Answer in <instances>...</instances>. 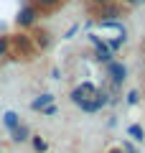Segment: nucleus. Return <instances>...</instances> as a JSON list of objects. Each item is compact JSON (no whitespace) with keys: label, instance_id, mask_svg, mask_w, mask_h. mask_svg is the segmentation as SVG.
<instances>
[{"label":"nucleus","instance_id":"f257e3e1","mask_svg":"<svg viewBox=\"0 0 145 153\" xmlns=\"http://www.w3.org/2000/svg\"><path fill=\"white\" fill-rule=\"evenodd\" d=\"M36 21H38V8H36V5H23L21 10H18V16H16V23H18L21 28L33 26Z\"/></svg>","mask_w":145,"mask_h":153},{"label":"nucleus","instance_id":"f03ea898","mask_svg":"<svg viewBox=\"0 0 145 153\" xmlns=\"http://www.w3.org/2000/svg\"><path fill=\"white\" fill-rule=\"evenodd\" d=\"M107 76L115 82V87H120V84L125 82V76H127V66H125L122 61H109L107 64Z\"/></svg>","mask_w":145,"mask_h":153},{"label":"nucleus","instance_id":"7ed1b4c3","mask_svg":"<svg viewBox=\"0 0 145 153\" xmlns=\"http://www.w3.org/2000/svg\"><path fill=\"white\" fill-rule=\"evenodd\" d=\"M94 92H97V87L92 82H84V84H79V87L74 89V92H71V102L76 105V107H79L81 102H84V100H89V97H94Z\"/></svg>","mask_w":145,"mask_h":153},{"label":"nucleus","instance_id":"20e7f679","mask_svg":"<svg viewBox=\"0 0 145 153\" xmlns=\"http://www.w3.org/2000/svg\"><path fill=\"white\" fill-rule=\"evenodd\" d=\"M89 38H92V44L97 46V59H99V61H104V64H109V61H112V49H109V46L104 44V41H99V38H97L94 33H92Z\"/></svg>","mask_w":145,"mask_h":153},{"label":"nucleus","instance_id":"39448f33","mask_svg":"<svg viewBox=\"0 0 145 153\" xmlns=\"http://www.w3.org/2000/svg\"><path fill=\"white\" fill-rule=\"evenodd\" d=\"M54 94H48V92H43L41 94V97H36V100H33V102H31V110H36V112H38V110H43V107H48V105H54Z\"/></svg>","mask_w":145,"mask_h":153},{"label":"nucleus","instance_id":"423d86ee","mask_svg":"<svg viewBox=\"0 0 145 153\" xmlns=\"http://www.w3.org/2000/svg\"><path fill=\"white\" fill-rule=\"evenodd\" d=\"M3 125H5L8 130H16V128L21 125V115H18L16 110H8V112L3 115Z\"/></svg>","mask_w":145,"mask_h":153},{"label":"nucleus","instance_id":"0eeeda50","mask_svg":"<svg viewBox=\"0 0 145 153\" xmlns=\"http://www.w3.org/2000/svg\"><path fill=\"white\" fill-rule=\"evenodd\" d=\"M10 138H13V143H26L31 138V130H28V125H18L16 130H10Z\"/></svg>","mask_w":145,"mask_h":153},{"label":"nucleus","instance_id":"6e6552de","mask_svg":"<svg viewBox=\"0 0 145 153\" xmlns=\"http://www.w3.org/2000/svg\"><path fill=\"white\" fill-rule=\"evenodd\" d=\"M127 135L132 138V140L143 143V140H145V128H143V125H138V123H132V125L127 128Z\"/></svg>","mask_w":145,"mask_h":153},{"label":"nucleus","instance_id":"1a4fd4ad","mask_svg":"<svg viewBox=\"0 0 145 153\" xmlns=\"http://www.w3.org/2000/svg\"><path fill=\"white\" fill-rule=\"evenodd\" d=\"M115 16H120V8H115L112 3H109V5H102V18L104 21H112Z\"/></svg>","mask_w":145,"mask_h":153},{"label":"nucleus","instance_id":"9d476101","mask_svg":"<svg viewBox=\"0 0 145 153\" xmlns=\"http://www.w3.org/2000/svg\"><path fill=\"white\" fill-rule=\"evenodd\" d=\"M33 151H36V153H43V151H46V148H48V143L46 140H43V138L41 135H33Z\"/></svg>","mask_w":145,"mask_h":153},{"label":"nucleus","instance_id":"9b49d317","mask_svg":"<svg viewBox=\"0 0 145 153\" xmlns=\"http://www.w3.org/2000/svg\"><path fill=\"white\" fill-rule=\"evenodd\" d=\"M138 102H140V92H138V89L127 92V105H138Z\"/></svg>","mask_w":145,"mask_h":153},{"label":"nucleus","instance_id":"f8f14e48","mask_svg":"<svg viewBox=\"0 0 145 153\" xmlns=\"http://www.w3.org/2000/svg\"><path fill=\"white\" fill-rule=\"evenodd\" d=\"M36 46L46 49V46H48V33H38V38H36Z\"/></svg>","mask_w":145,"mask_h":153},{"label":"nucleus","instance_id":"ddd939ff","mask_svg":"<svg viewBox=\"0 0 145 153\" xmlns=\"http://www.w3.org/2000/svg\"><path fill=\"white\" fill-rule=\"evenodd\" d=\"M122 44H125V38H115V41H107V46H109L112 51H117V49H120Z\"/></svg>","mask_w":145,"mask_h":153},{"label":"nucleus","instance_id":"4468645a","mask_svg":"<svg viewBox=\"0 0 145 153\" xmlns=\"http://www.w3.org/2000/svg\"><path fill=\"white\" fill-rule=\"evenodd\" d=\"M59 0H36V5H41V8H54Z\"/></svg>","mask_w":145,"mask_h":153},{"label":"nucleus","instance_id":"2eb2a0df","mask_svg":"<svg viewBox=\"0 0 145 153\" xmlns=\"http://www.w3.org/2000/svg\"><path fill=\"white\" fill-rule=\"evenodd\" d=\"M5 54H8V38L0 36V56H5Z\"/></svg>","mask_w":145,"mask_h":153},{"label":"nucleus","instance_id":"dca6fc26","mask_svg":"<svg viewBox=\"0 0 145 153\" xmlns=\"http://www.w3.org/2000/svg\"><path fill=\"white\" fill-rule=\"evenodd\" d=\"M41 112L46 115V117H54V115H56V105H48V107H43Z\"/></svg>","mask_w":145,"mask_h":153},{"label":"nucleus","instance_id":"f3484780","mask_svg":"<svg viewBox=\"0 0 145 153\" xmlns=\"http://www.w3.org/2000/svg\"><path fill=\"white\" fill-rule=\"evenodd\" d=\"M122 148H125V151H127V153H138V151H135L132 146H130V143H122Z\"/></svg>","mask_w":145,"mask_h":153},{"label":"nucleus","instance_id":"a211bd4d","mask_svg":"<svg viewBox=\"0 0 145 153\" xmlns=\"http://www.w3.org/2000/svg\"><path fill=\"white\" fill-rule=\"evenodd\" d=\"M125 5H140V3H143V0H122Z\"/></svg>","mask_w":145,"mask_h":153},{"label":"nucleus","instance_id":"6ab92c4d","mask_svg":"<svg viewBox=\"0 0 145 153\" xmlns=\"http://www.w3.org/2000/svg\"><path fill=\"white\" fill-rule=\"evenodd\" d=\"M92 3H97V5H109L112 0H92Z\"/></svg>","mask_w":145,"mask_h":153}]
</instances>
